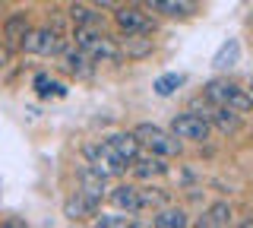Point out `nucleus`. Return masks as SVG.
<instances>
[{
    "instance_id": "nucleus-1",
    "label": "nucleus",
    "mask_w": 253,
    "mask_h": 228,
    "mask_svg": "<svg viewBox=\"0 0 253 228\" xmlns=\"http://www.w3.org/2000/svg\"><path fill=\"white\" fill-rule=\"evenodd\" d=\"M76 48H83L92 60H121V45L114 38H108L105 32H98V26H76Z\"/></svg>"
},
{
    "instance_id": "nucleus-2",
    "label": "nucleus",
    "mask_w": 253,
    "mask_h": 228,
    "mask_svg": "<svg viewBox=\"0 0 253 228\" xmlns=\"http://www.w3.org/2000/svg\"><path fill=\"white\" fill-rule=\"evenodd\" d=\"M206 98L215 101V105H225V108H234V111H253V95L247 89H241L237 83H228V80H212L206 86Z\"/></svg>"
},
{
    "instance_id": "nucleus-3",
    "label": "nucleus",
    "mask_w": 253,
    "mask_h": 228,
    "mask_svg": "<svg viewBox=\"0 0 253 228\" xmlns=\"http://www.w3.org/2000/svg\"><path fill=\"white\" fill-rule=\"evenodd\" d=\"M133 137L139 139V146H146L149 152H155V155H177L180 152V139L174 137V133H165L162 127H155V124H139V127L133 130Z\"/></svg>"
},
{
    "instance_id": "nucleus-4",
    "label": "nucleus",
    "mask_w": 253,
    "mask_h": 228,
    "mask_svg": "<svg viewBox=\"0 0 253 228\" xmlns=\"http://www.w3.org/2000/svg\"><path fill=\"white\" fill-rule=\"evenodd\" d=\"M26 54H38V57H51V54L63 51V38L54 29H29V35L19 42Z\"/></svg>"
},
{
    "instance_id": "nucleus-5",
    "label": "nucleus",
    "mask_w": 253,
    "mask_h": 228,
    "mask_svg": "<svg viewBox=\"0 0 253 228\" xmlns=\"http://www.w3.org/2000/svg\"><path fill=\"white\" fill-rule=\"evenodd\" d=\"M114 22H117V29H121L124 35H149L155 29V22L152 16H149L146 10H139V6H117L114 10Z\"/></svg>"
},
{
    "instance_id": "nucleus-6",
    "label": "nucleus",
    "mask_w": 253,
    "mask_h": 228,
    "mask_svg": "<svg viewBox=\"0 0 253 228\" xmlns=\"http://www.w3.org/2000/svg\"><path fill=\"white\" fill-rule=\"evenodd\" d=\"M101 146H105V152H108L117 165H124V168L139 159V139L133 137V133H111V137H108Z\"/></svg>"
},
{
    "instance_id": "nucleus-7",
    "label": "nucleus",
    "mask_w": 253,
    "mask_h": 228,
    "mask_svg": "<svg viewBox=\"0 0 253 228\" xmlns=\"http://www.w3.org/2000/svg\"><path fill=\"white\" fill-rule=\"evenodd\" d=\"M171 133L177 139H193V143H203L209 137V121L203 114H193V111H184L171 121Z\"/></svg>"
},
{
    "instance_id": "nucleus-8",
    "label": "nucleus",
    "mask_w": 253,
    "mask_h": 228,
    "mask_svg": "<svg viewBox=\"0 0 253 228\" xmlns=\"http://www.w3.org/2000/svg\"><path fill=\"white\" fill-rule=\"evenodd\" d=\"M83 155H85V165H89L95 175H101L105 181H108V178H117V175H124V171H126L124 165H117V162L105 152V146H101V143H98V146H85Z\"/></svg>"
},
{
    "instance_id": "nucleus-9",
    "label": "nucleus",
    "mask_w": 253,
    "mask_h": 228,
    "mask_svg": "<svg viewBox=\"0 0 253 228\" xmlns=\"http://www.w3.org/2000/svg\"><path fill=\"white\" fill-rule=\"evenodd\" d=\"M108 200L114 203L117 209H124V212H139L142 209V190H139V187H133V184L114 187V190L108 193Z\"/></svg>"
},
{
    "instance_id": "nucleus-10",
    "label": "nucleus",
    "mask_w": 253,
    "mask_h": 228,
    "mask_svg": "<svg viewBox=\"0 0 253 228\" xmlns=\"http://www.w3.org/2000/svg\"><path fill=\"white\" fill-rule=\"evenodd\" d=\"M196 0H146V10H155L162 16H193L196 13Z\"/></svg>"
},
{
    "instance_id": "nucleus-11",
    "label": "nucleus",
    "mask_w": 253,
    "mask_h": 228,
    "mask_svg": "<svg viewBox=\"0 0 253 228\" xmlns=\"http://www.w3.org/2000/svg\"><path fill=\"white\" fill-rule=\"evenodd\" d=\"M63 70L73 73V76H79V80H89V76H92V57L83 48L67 51V54H63Z\"/></svg>"
},
{
    "instance_id": "nucleus-12",
    "label": "nucleus",
    "mask_w": 253,
    "mask_h": 228,
    "mask_svg": "<svg viewBox=\"0 0 253 228\" xmlns=\"http://www.w3.org/2000/svg\"><path fill=\"white\" fill-rule=\"evenodd\" d=\"M95 209H98V200H92V196H85L83 190H76V196H70L63 212H67V219H85V216H95Z\"/></svg>"
},
{
    "instance_id": "nucleus-13",
    "label": "nucleus",
    "mask_w": 253,
    "mask_h": 228,
    "mask_svg": "<svg viewBox=\"0 0 253 228\" xmlns=\"http://www.w3.org/2000/svg\"><path fill=\"white\" fill-rule=\"evenodd\" d=\"M152 38H146V35H126L124 42H121V54H126L130 60H142V57H149L152 54Z\"/></svg>"
},
{
    "instance_id": "nucleus-14",
    "label": "nucleus",
    "mask_w": 253,
    "mask_h": 228,
    "mask_svg": "<svg viewBox=\"0 0 253 228\" xmlns=\"http://www.w3.org/2000/svg\"><path fill=\"white\" fill-rule=\"evenodd\" d=\"M133 175L142 178V181H149V178H162V175H168V165H165L158 155H146V159H136L133 162Z\"/></svg>"
},
{
    "instance_id": "nucleus-15",
    "label": "nucleus",
    "mask_w": 253,
    "mask_h": 228,
    "mask_svg": "<svg viewBox=\"0 0 253 228\" xmlns=\"http://www.w3.org/2000/svg\"><path fill=\"white\" fill-rule=\"evenodd\" d=\"M231 206L228 203H212L209 209L203 212V219H200V225L203 228H225V225H231Z\"/></svg>"
},
{
    "instance_id": "nucleus-16",
    "label": "nucleus",
    "mask_w": 253,
    "mask_h": 228,
    "mask_svg": "<svg viewBox=\"0 0 253 228\" xmlns=\"http://www.w3.org/2000/svg\"><path fill=\"white\" fill-rule=\"evenodd\" d=\"M209 117H212V124H215L221 133H234L237 127H241V111L225 108V105H218L215 111H209Z\"/></svg>"
},
{
    "instance_id": "nucleus-17",
    "label": "nucleus",
    "mask_w": 253,
    "mask_h": 228,
    "mask_svg": "<svg viewBox=\"0 0 253 228\" xmlns=\"http://www.w3.org/2000/svg\"><path fill=\"white\" fill-rule=\"evenodd\" d=\"M237 57H241V42H237V38H228V42L218 48V54L212 57V67H215V70H228V67L237 64Z\"/></svg>"
},
{
    "instance_id": "nucleus-18",
    "label": "nucleus",
    "mask_w": 253,
    "mask_h": 228,
    "mask_svg": "<svg viewBox=\"0 0 253 228\" xmlns=\"http://www.w3.org/2000/svg\"><path fill=\"white\" fill-rule=\"evenodd\" d=\"M29 35V19H26V13H16V16H10L3 22V38L10 45H19L22 38Z\"/></svg>"
},
{
    "instance_id": "nucleus-19",
    "label": "nucleus",
    "mask_w": 253,
    "mask_h": 228,
    "mask_svg": "<svg viewBox=\"0 0 253 228\" xmlns=\"http://www.w3.org/2000/svg\"><path fill=\"white\" fill-rule=\"evenodd\" d=\"M152 225L155 228H184L187 225V212L184 209H162L152 219Z\"/></svg>"
},
{
    "instance_id": "nucleus-20",
    "label": "nucleus",
    "mask_w": 253,
    "mask_h": 228,
    "mask_svg": "<svg viewBox=\"0 0 253 228\" xmlns=\"http://www.w3.org/2000/svg\"><path fill=\"white\" fill-rule=\"evenodd\" d=\"M32 86H35V92H38L42 98H47V95H63V86H57V83H54L47 73H38Z\"/></svg>"
},
{
    "instance_id": "nucleus-21",
    "label": "nucleus",
    "mask_w": 253,
    "mask_h": 228,
    "mask_svg": "<svg viewBox=\"0 0 253 228\" xmlns=\"http://www.w3.org/2000/svg\"><path fill=\"white\" fill-rule=\"evenodd\" d=\"M180 83H184V76H180V73H165V76H158V80H155V92H158V95H171V92L180 89Z\"/></svg>"
},
{
    "instance_id": "nucleus-22",
    "label": "nucleus",
    "mask_w": 253,
    "mask_h": 228,
    "mask_svg": "<svg viewBox=\"0 0 253 228\" xmlns=\"http://www.w3.org/2000/svg\"><path fill=\"white\" fill-rule=\"evenodd\" d=\"M73 19H76V26H101V19H98V13H92V10H85V6H73Z\"/></svg>"
},
{
    "instance_id": "nucleus-23",
    "label": "nucleus",
    "mask_w": 253,
    "mask_h": 228,
    "mask_svg": "<svg viewBox=\"0 0 253 228\" xmlns=\"http://www.w3.org/2000/svg\"><path fill=\"white\" fill-rule=\"evenodd\" d=\"M95 225H101V228H126V225H136V222H133L130 216H98Z\"/></svg>"
},
{
    "instance_id": "nucleus-24",
    "label": "nucleus",
    "mask_w": 253,
    "mask_h": 228,
    "mask_svg": "<svg viewBox=\"0 0 253 228\" xmlns=\"http://www.w3.org/2000/svg\"><path fill=\"white\" fill-rule=\"evenodd\" d=\"M168 200L165 193H152V190H142V209L146 206H162V203Z\"/></svg>"
},
{
    "instance_id": "nucleus-25",
    "label": "nucleus",
    "mask_w": 253,
    "mask_h": 228,
    "mask_svg": "<svg viewBox=\"0 0 253 228\" xmlns=\"http://www.w3.org/2000/svg\"><path fill=\"white\" fill-rule=\"evenodd\" d=\"M247 92H250V95H253V80H250V89H247Z\"/></svg>"
}]
</instances>
